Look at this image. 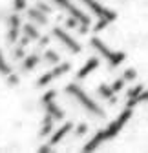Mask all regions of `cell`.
<instances>
[{"label": "cell", "mask_w": 148, "mask_h": 153, "mask_svg": "<svg viewBox=\"0 0 148 153\" xmlns=\"http://www.w3.org/2000/svg\"><path fill=\"white\" fill-rule=\"evenodd\" d=\"M99 2L112 11L124 15H141L148 13V0H99Z\"/></svg>", "instance_id": "1"}]
</instances>
